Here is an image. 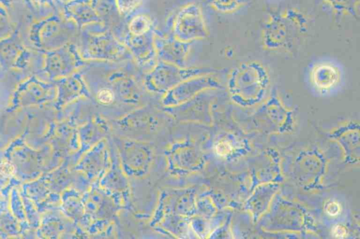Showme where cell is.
<instances>
[{
    "instance_id": "cell-8",
    "label": "cell",
    "mask_w": 360,
    "mask_h": 239,
    "mask_svg": "<svg viewBox=\"0 0 360 239\" xmlns=\"http://www.w3.org/2000/svg\"><path fill=\"white\" fill-rule=\"evenodd\" d=\"M214 84L209 74L186 79L165 93L162 103L166 107L179 105L195 97L201 90Z\"/></svg>"
},
{
    "instance_id": "cell-10",
    "label": "cell",
    "mask_w": 360,
    "mask_h": 239,
    "mask_svg": "<svg viewBox=\"0 0 360 239\" xmlns=\"http://www.w3.org/2000/svg\"><path fill=\"white\" fill-rule=\"evenodd\" d=\"M55 96L53 85L32 77L22 83L16 90L13 103L14 106H25L42 103Z\"/></svg>"
},
{
    "instance_id": "cell-3",
    "label": "cell",
    "mask_w": 360,
    "mask_h": 239,
    "mask_svg": "<svg viewBox=\"0 0 360 239\" xmlns=\"http://www.w3.org/2000/svg\"><path fill=\"white\" fill-rule=\"evenodd\" d=\"M212 71L207 67H181L158 61L146 76L144 84L151 92L165 93L186 79L209 74Z\"/></svg>"
},
{
    "instance_id": "cell-13",
    "label": "cell",
    "mask_w": 360,
    "mask_h": 239,
    "mask_svg": "<svg viewBox=\"0 0 360 239\" xmlns=\"http://www.w3.org/2000/svg\"><path fill=\"white\" fill-rule=\"evenodd\" d=\"M309 75L314 87L320 90H328L339 83L341 71L337 64L329 61H321L311 67Z\"/></svg>"
},
{
    "instance_id": "cell-4",
    "label": "cell",
    "mask_w": 360,
    "mask_h": 239,
    "mask_svg": "<svg viewBox=\"0 0 360 239\" xmlns=\"http://www.w3.org/2000/svg\"><path fill=\"white\" fill-rule=\"evenodd\" d=\"M208 34L200 6L190 3L176 13L172 24V36L187 43L205 39Z\"/></svg>"
},
{
    "instance_id": "cell-9",
    "label": "cell",
    "mask_w": 360,
    "mask_h": 239,
    "mask_svg": "<svg viewBox=\"0 0 360 239\" xmlns=\"http://www.w3.org/2000/svg\"><path fill=\"white\" fill-rule=\"evenodd\" d=\"M191 43L183 42L172 36H165L156 30L155 47L158 61L186 67V60Z\"/></svg>"
},
{
    "instance_id": "cell-16",
    "label": "cell",
    "mask_w": 360,
    "mask_h": 239,
    "mask_svg": "<svg viewBox=\"0 0 360 239\" xmlns=\"http://www.w3.org/2000/svg\"><path fill=\"white\" fill-rule=\"evenodd\" d=\"M322 1L338 14L354 16L359 12V0H322Z\"/></svg>"
},
{
    "instance_id": "cell-21",
    "label": "cell",
    "mask_w": 360,
    "mask_h": 239,
    "mask_svg": "<svg viewBox=\"0 0 360 239\" xmlns=\"http://www.w3.org/2000/svg\"><path fill=\"white\" fill-rule=\"evenodd\" d=\"M11 32V25L10 24L8 15L6 11L0 7V40L6 38Z\"/></svg>"
},
{
    "instance_id": "cell-20",
    "label": "cell",
    "mask_w": 360,
    "mask_h": 239,
    "mask_svg": "<svg viewBox=\"0 0 360 239\" xmlns=\"http://www.w3.org/2000/svg\"><path fill=\"white\" fill-rule=\"evenodd\" d=\"M142 0H115L120 14L127 15L132 13L141 4Z\"/></svg>"
},
{
    "instance_id": "cell-5",
    "label": "cell",
    "mask_w": 360,
    "mask_h": 239,
    "mask_svg": "<svg viewBox=\"0 0 360 239\" xmlns=\"http://www.w3.org/2000/svg\"><path fill=\"white\" fill-rule=\"evenodd\" d=\"M73 32L70 25L53 17L34 25L30 38L36 47L48 52L68 43Z\"/></svg>"
},
{
    "instance_id": "cell-23",
    "label": "cell",
    "mask_w": 360,
    "mask_h": 239,
    "mask_svg": "<svg viewBox=\"0 0 360 239\" xmlns=\"http://www.w3.org/2000/svg\"><path fill=\"white\" fill-rule=\"evenodd\" d=\"M326 211L330 216H336L341 211V206L337 201L330 200L326 205Z\"/></svg>"
},
{
    "instance_id": "cell-17",
    "label": "cell",
    "mask_w": 360,
    "mask_h": 239,
    "mask_svg": "<svg viewBox=\"0 0 360 239\" xmlns=\"http://www.w3.org/2000/svg\"><path fill=\"white\" fill-rule=\"evenodd\" d=\"M154 28L150 18L145 14L134 16L127 25V32L132 35L145 34Z\"/></svg>"
},
{
    "instance_id": "cell-6",
    "label": "cell",
    "mask_w": 360,
    "mask_h": 239,
    "mask_svg": "<svg viewBox=\"0 0 360 239\" xmlns=\"http://www.w3.org/2000/svg\"><path fill=\"white\" fill-rule=\"evenodd\" d=\"M84 64L78 48L72 43H67L47 52L44 71L51 78H63L75 73Z\"/></svg>"
},
{
    "instance_id": "cell-27",
    "label": "cell",
    "mask_w": 360,
    "mask_h": 239,
    "mask_svg": "<svg viewBox=\"0 0 360 239\" xmlns=\"http://www.w3.org/2000/svg\"><path fill=\"white\" fill-rule=\"evenodd\" d=\"M63 1H68L69 0H63Z\"/></svg>"
},
{
    "instance_id": "cell-12",
    "label": "cell",
    "mask_w": 360,
    "mask_h": 239,
    "mask_svg": "<svg viewBox=\"0 0 360 239\" xmlns=\"http://www.w3.org/2000/svg\"><path fill=\"white\" fill-rule=\"evenodd\" d=\"M284 15H271L262 31V40L265 48L271 50L283 47L288 39V26Z\"/></svg>"
},
{
    "instance_id": "cell-11",
    "label": "cell",
    "mask_w": 360,
    "mask_h": 239,
    "mask_svg": "<svg viewBox=\"0 0 360 239\" xmlns=\"http://www.w3.org/2000/svg\"><path fill=\"white\" fill-rule=\"evenodd\" d=\"M66 18L82 28L94 25L103 24V20L92 6L90 0H69L64 6Z\"/></svg>"
},
{
    "instance_id": "cell-1",
    "label": "cell",
    "mask_w": 360,
    "mask_h": 239,
    "mask_svg": "<svg viewBox=\"0 0 360 239\" xmlns=\"http://www.w3.org/2000/svg\"><path fill=\"white\" fill-rule=\"evenodd\" d=\"M97 25L82 27L85 29L81 34L78 50L84 60L115 62L132 57L126 46L111 31L105 29L103 24L96 29Z\"/></svg>"
},
{
    "instance_id": "cell-26",
    "label": "cell",
    "mask_w": 360,
    "mask_h": 239,
    "mask_svg": "<svg viewBox=\"0 0 360 239\" xmlns=\"http://www.w3.org/2000/svg\"><path fill=\"white\" fill-rule=\"evenodd\" d=\"M35 2L38 3V4H42V3H46V2H49L51 0H33Z\"/></svg>"
},
{
    "instance_id": "cell-7",
    "label": "cell",
    "mask_w": 360,
    "mask_h": 239,
    "mask_svg": "<svg viewBox=\"0 0 360 239\" xmlns=\"http://www.w3.org/2000/svg\"><path fill=\"white\" fill-rule=\"evenodd\" d=\"M155 27L139 35H132L127 31L122 38V43L140 67H148L155 65L154 63L157 60L155 47Z\"/></svg>"
},
{
    "instance_id": "cell-18",
    "label": "cell",
    "mask_w": 360,
    "mask_h": 239,
    "mask_svg": "<svg viewBox=\"0 0 360 239\" xmlns=\"http://www.w3.org/2000/svg\"><path fill=\"white\" fill-rule=\"evenodd\" d=\"M245 0H206L207 4L221 13H233L238 11Z\"/></svg>"
},
{
    "instance_id": "cell-25",
    "label": "cell",
    "mask_w": 360,
    "mask_h": 239,
    "mask_svg": "<svg viewBox=\"0 0 360 239\" xmlns=\"http://www.w3.org/2000/svg\"><path fill=\"white\" fill-rule=\"evenodd\" d=\"M333 233L336 238H343L346 235V230L343 226L337 225L334 226Z\"/></svg>"
},
{
    "instance_id": "cell-15",
    "label": "cell",
    "mask_w": 360,
    "mask_h": 239,
    "mask_svg": "<svg viewBox=\"0 0 360 239\" xmlns=\"http://www.w3.org/2000/svg\"><path fill=\"white\" fill-rule=\"evenodd\" d=\"M109 81L117 90L120 97L125 101L134 102L137 97L134 81L126 73L114 71L109 77Z\"/></svg>"
},
{
    "instance_id": "cell-19",
    "label": "cell",
    "mask_w": 360,
    "mask_h": 239,
    "mask_svg": "<svg viewBox=\"0 0 360 239\" xmlns=\"http://www.w3.org/2000/svg\"><path fill=\"white\" fill-rule=\"evenodd\" d=\"M90 1L102 19L103 15H108L115 10L117 11L115 0H90Z\"/></svg>"
},
{
    "instance_id": "cell-14",
    "label": "cell",
    "mask_w": 360,
    "mask_h": 239,
    "mask_svg": "<svg viewBox=\"0 0 360 239\" xmlns=\"http://www.w3.org/2000/svg\"><path fill=\"white\" fill-rule=\"evenodd\" d=\"M58 104L63 105L82 95H87L88 90L84 81L78 73H73L61 78L58 82Z\"/></svg>"
},
{
    "instance_id": "cell-24",
    "label": "cell",
    "mask_w": 360,
    "mask_h": 239,
    "mask_svg": "<svg viewBox=\"0 0 360 239\" xmlns=\"http://www.w3.org/2000/svg\"><path fill=\"white\" fill-rule=\"evenodd\" d=\"M231 147L227 142H219L216 146V151L218 154L224 156L229 153L231 151Z\"/></svg>"
},
{
    "instance_id": "cell-22",
    "label": "cell",
    "mask_w": 360,
    "mask_h": 239,
    "mask_svg": "<svg viewBox=\"0 0 360 239\" xmlns=\"http://www.w3.org/2000/svg\"><path fill=\"white\" fill-rule=\"evenodd\" d=\"M96 98L99 103L108 105L114 101L115 93L108 88H102L97 92Z\"/></svg>"
},
{
    "instance_id": "cell-2",
    "label": "cell",
    "mask_w": 360,
    "mask_h": 239,
    "mask_svg": "<svg viewBox=\"0 0 360 239\" xmlns=\"http://www.w3.org/2000/svg\"><path fill=\"white\" fill-rule=\"evenodd\" d=\"M269 82L266 67L256 60L243 62L231 71L229 87L233 98L248 105L258 102L263 96Z\"/></svg>"
}]
</instances>
